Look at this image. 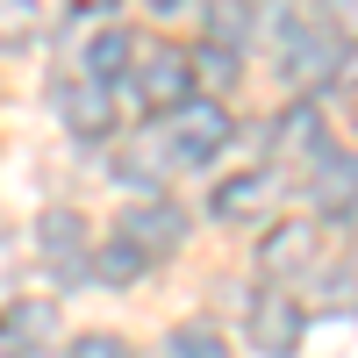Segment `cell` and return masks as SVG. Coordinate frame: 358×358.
Here are the masks:
<instances>
[{"label":"cell","instance_id":"cell-1","mask_svg":"<svg viewBox=\"0 0 358 358\" xmlns=\"http://www.w3.org/2000/svg\"><path fill=\"white\" fill-rule=\"evenodd\" d=\"M129 79H136V101L158 108V115H179V108L194 101V57L172 50V43H136Z\"/></svg>","mask_w":358,"mask_h":358},{"label":"cell","instance_id":"cell-2","mask_svg":"<svg viewBox=\"0 0 358 358\" xmlns=\"http://www.w3.org/2000/svg\"><path fill=\"white\" fill-rule=\"evenodd\" d=\"M229 143V115L215 101H187L172 115V158H187V165H208Z\"/></svg>","mask_w":358,"mask_h":358},{"label":"cell","instance_id":"cell-3","mask_svg":"<svg viewBox=\"0 0 358 358\" xmlns=\"http://www.w3.org/2000/svg\"><path fill=\"white\" fill-rule=\"evenodd\" d=\"M301 301H287V294H258L251 301V344L265 351V358H294L301 351Z\"/></svg>","mask_w":358,"mask_h":358},{"label":"cell","instance_id":"cell-4","mask_svg":"<svg viewBox=\"0 0 358 358\" xmlns=\"http://www.w3.org/2000/svg\"><path fill=\"white\" fill-rule=\"evenodd\" d=\"M122 236L143 251V258H165V251H179V236H187V215H179L172 201H151V208H129L122 215Z\"/></svg>","mask_w":358,"mask_h":358},{"label":"cell","instance_id":"cell-5","mask_svg":"<svg viewBox=\"0 0 358 358\" xmlns=\"http://www.w3.org/2000/svg\"><path fill=\"white\" fill-rule=\"evenodd\" d=\"M0 344H8V351L57 344V301H15L8 315H0Z\"/></svg>","mask_w":358,"mask_h":358},{"label":"cell","instance_id":"cell-6","mask_svg":"<svg viewBox=\"0 0 358 358\" xmlns=\"http://www.w3.org/2000/svg\"><path fill=\"white\" fill-rule=\"evenodd\" d=\"M258 265H265L273 280H287V273H301V265H315V222H280V229L258 244Z\"/></svg>","mask_w":358,"mask_h":358},{"label":"cell","instance_id":"cell-7","mask_svg":"<svg viewBox=\"0 0 358 358\" xmlns=\"http://www.w3.org/2000/svg\"><path fill=\"white\" fill-rule=\"evenodd\" d=\"M57 115H65V129L72 136H101L108 122H115V115H108V94H101V79H65V86H57Z\"/></svg>","mask_w":358,"mask_h":358},{"label":"cell","instance_id":"cell-8","mask_svg":"<svg viewBox=\"0 0 358 358\" xmlns=\"http://www.w3.org/2000/svg\"><path fill=\"white\" fill-rule=\"evenodd\" d=\"M36 244H43V258L65 265V273H86V222L72 215V208H50L43 229H36Z\"/></svg>","mask_w":358,"mask_h":358},{"label":"cell","instance_id":"cell-9","mask_svg":"<svg viewBox=\"0 0 358 358\" xmlns=\"http://www.w3.org/2000/svg\"><path fill=\"white\" fill-rule=\"evenodd\" d=\"M265 201H273V179L244 172V179H229V187H215V222H258Z\"/></svg>","mask_w":358,"mask_h":358},{"label":"cell","instance_id":"cell-10","mask_svg":"<svg viewBox=\"0 0 358 358\" xmlns=\"http://www.w3.org/2000/svg\"><path fill=\"white\" fill-rule=\"evenodd\" d=\"M337 57H330V36H315V29H287V72L294 79H322Z\"/></svg>","mask_w":358,"mask_h":358},{"label":"cell","instance_id":"cell-11","mask_svg":"<svg viewBox=\"0 0 358 358\" xmlns=\"http://www.w3.org/2000/svg\"><path fill=\"white\" fill-rule=\"evenodd\" d=\"M351 194H358V158H337V151H330V158L315 165V201H322V208H344Z\"/></svg>","mask_w":358,"mask_h":358},{"label":"cell","instance_id":"cell-12","mask_svg":"<svg viewBox=\"0 0 358 358\" xmlns=\"http://www.w3.org/2000/svg\"><path fill=\"white\" fill-rule=\"evenodd\" d=\"M122 65H136V43L122 36V29H101V36L86 43V79H108V72H122Z\"/></svg>","mask_w":358,"mask_h":358},{"label":"cell","instance_id":"cell-13","mask_svg":"<svg viewBox=\"0 0 358 358\" xmlns=\"http://www.w3.org/2000/svg\"><path fill=\"white\" fill-rule=\"evenodd\" d=\"M143 265H151V258H143V251H136V244H129V236H115V244H108V251H101V258H94V273H101V280H108V287H129V280H136V273H143Z\"/></svg>","mask_w":358,"mask_h":358},{"label":"cell","instance_id":"cell-14","mask_svg":"<svg viewBox=\"0 0 358 358\" xmlns=\"http://www.w3.org/2000/svg\"><path fill=\"white\" fill-rule=\"evenodd\" d=\"M287 143H294V151H308V158H330V151H322V115H315V108H294V115H287Z\"/></svg>","mask_w":358,"mask_h":358},{"label":"cell","instance_id":"cell-15","mask_svg":"<svg viewBox=\"0 0 358 358\" xmlns=\"http://www.w3.org/2000/svg\"><path fill=\"white\" fill-rule=\"evenodd\" d=\"M36 29V0H0V43H15Z\"/></svg>","mask_w":358,"mask_h":358},{"label":"cell","instance_id":"cell-16","mask_svg":"<svg viewBox=\"0 0 358 358\" xmlns=\"http://www.w3.org/2000/svg\"><path fill=\"white\" fill-rule=\"evenodd\" d=\"M172 358H229V351H222L215 330H179L172 337Z\"/></svg>","mask_w":358,"mask_h":358},{"label":"cell","instance_id":"cell-17","mask_svg":"<svg viewBox=\"0 0 358 358\" xmlns=\"http://www.w3.org/2000/svg\"><path fill=\"white\" fill-rule=\"evenodd\" d=\"M72 358H129V344H122V337H108V330H86V337L72 344Z\"/></svg>","mask_w":358,"mask_h":358},{"label":"cell","instance_id":"cell-18","mask_svg":"<svg viewBox=\"0 0 358 358\" xmlns=\"http://www.w3.org/2000/svg\"><path fill=\"white\" fill-rule=\"evenodd\" d=\"M194 79H215V86H222V79H236V57H229L222 43H208V50H201V65H194Z\"/></svg>","mask_w":358,"mask_h":358},{"label":"cell","instance_id":"cell-19","mask_svg":"<svg viewBox=\"0 0 358 358\" xmlns=\"http://www.w3.org/2000/svg\"><path fill=\"white\" fill-rule=\"evenodd\" d=\"M322 15H330V29L344 43H358V0H322Z\"/></svg>","mask_w":358,"mask_h":358},{"label":"cell","instance_id":"cell-20","mask_svg":"<svg viewBox=\"0 0 358 358\" xmlns=\"http://www.w3.org/2000/svg\"><path fill=\"white\" fill-rule=\"evenodd\" d=\"M151 8H179V0H151Z\"/></svg>","mask_w":358,"mask_h":358},{"label":"cell","instance_id":"cell-21","mask_svg":"<svg viewBox=\"0 0 358 358\" xmlns=\"http://www.w3.org/2000/svg\"><path fill=\"white\" fill-rule=\"evenodd\" d=\"M0 358H15V351H0Z\"/></svg>","mask_w":358,"mask_h":358}]
</instances>
